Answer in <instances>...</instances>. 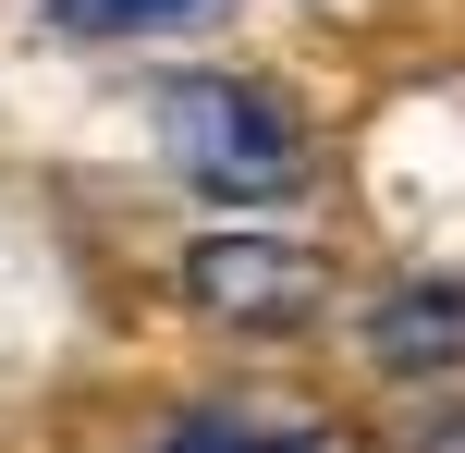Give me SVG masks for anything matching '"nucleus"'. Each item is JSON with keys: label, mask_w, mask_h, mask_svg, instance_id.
I'll return each instance as SVG.
<instances>
[{"label": "nucleus", "mask_w": 465, "mask_h": 453, "mask_svg": "<svg viewBox=\"0 0 465 453\" xmlns=\"http://www.w3.org/2000/svg\"><path fill=\"white\" fill-rule=\"evenodd\" d=\"M184 294L209 319H245V331H294V319H319L331 258H306V245H282V233H209L184 258Z\"/></svg>", "instance_id": "2"}, {"label": "nucleus", "mask_w": 465, "mask_h": 453, "mask_svg": "<svg viewBox=\"0 0 465 453\" xmlns=\"http://www.w3.org/2000/svg\"><path fill=\"white\" fill-rule=\"evenodd\" d=\"M417 453H465V417H441V429H429V441H417Z\"/></svg>", "instance_id": "6"}, {"label": "nucleus", "mask_w": 465, "mask_h": 453, "mask_svg": "<svg viewBox=\"0 0 465 453\" xmlns=\"http://www.w3.org/2000/svg\"><path fill=\"white\" fill-rule=\"evenodd\" d=\"M160 453H306V441H270V429H184V441H160Z\"/></svg>", "instance_id": "5"}, {"label": "nucleus", "mask_w": 465, "mask_h": 453, "mask_svg": "<svg viewBox=\"0 0 465 453\" xmlns=\"http://www.w3.org/2000/svg\"><path fill=\"white\" fill-rule=\"evenodd\" d=\"M160 147L196 196H294V172H306L294 111L270 86H245V74H172L160 86Z\"/></svg>", "instance_id": "1"}, {"label": "nucleus", "mask_w": 465, "mask_h": 453, "mask_svg": "<svg viewBox=\"0 0 465 453\" xmlns=\"http://www.w3.org/2000/svg\"><path fill=\"white\" fill-rule=\"evenodd\" d=\"M196 13H221V0H49L62 37H147V25H196Z\"/></svg>", "instance_id": "4"}, {"label": "nucleus", "mask_w": 465, "mask_h": 453, "mask_svg": "<svg viewBox=\"0 0 465 453\" xmlns=\"http://www.w3.org/2000/svg\"><path fill=\"white\" fill-rule=\"evenodd\" d=\"M368 356L392 368V380H441V368H465V282H404V294H380Z\"/></svg>", "instance_id": "3"}]
</instances>
